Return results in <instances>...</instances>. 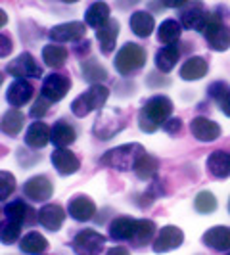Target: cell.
I'll return each instance as SVG.
<instances>
[{
    "mask_svg": "<svg viewBox=\"0 0 230 255\" xmlns=\"http://www.w3.org/2000/svg\"><path fill=\"white\" fill-rule=\"evenodd\" d=\"M171 114H173V102L163 94H157L142 106L138 114V125L144 132H155L171 119Z\"/></svg>",
    "mask_w": 230,
    "mask_h": 255,
    "instance_id": "cell-1",
    "label": "cell"
},
{
    "mask_svg": "<svg viewBox=\"0 0 230 255\" xmlns=\"http://www.w3.org/2000/svg\"><path fill=\"white\" fill-rule=\"evenodd\" d=\"M2 83H4V77H2V73H0V87H2Z\"/></svg>",
    "mask_w": 230,
    "mask_h": 255,
    "instance_id": "cell-47",
    "label": "cell"
},
{
    "mask_svg": "<svg viewBox=\"0 0 230 255\" xmlns=\"http://www.w3.org/2000/svg\"><path fill=\"white\" fill-rule=\"evenodd\" d=\"M184 242V232L179 227H163L159 230L157 238L153 240V252L155 254H167V252H173V250H179Z\"/></svg>",
    "mask_w": 230,
    "mask_h": 255,
    "instance_id": "cell-9",
    "label": "cell"
},
{
    "mask_svg": "<svg viewBox=\"0 0 230 255\" xmlns=\"http://www.w3.org/2000/svg\"><path fill=\"white\" fill-rule=\"evenodd\" d=\"M106 246V236L92 229L81 230L73 238V252L77 255H100Z\"/></svg>",
    "mask_w": 230,
    "mask_h": 255,
    "instance_id": "cell-6",
    "label": "cell"
},
{
    "mask_svg": "<svg viewBox=\"0 0 230 255\" xmlns=\"http://www.w3.org/2000/svg\"><path fill=\"white\" fill-rule=\"evenodd\" d=\"M87 25L83 21H69V23H60V25L52 27L48 37L58 44V42H77L81 38H85Z\"/></svg>",
    "mask_w": 230,
    "mask_h": 255,
    "instance_id": "cell-11",
    "label": "cell"
},
{
    "mask_svg": "<svg viewBox=\"0 0 230 255\" xmlns=\"http://www.w3.org/2000/svg\"><path fill=\"white\" fill-rule=\"evenodd\" d=\"M4 215H6L8 221L17 223V225H29L35 219L38 221V213H35L23 200H13V202H10V204L4 207Z\"/></svg>",
    "mask_w": 230,
    "mask_h": 255,
    "instance_id": "cell-18",
    "label": "cell"
},
{
    "mask_svg": "<svg viewBox=\"0 0 230 255\" xmlns=\"http://www.w3.org/2000/svg\"><path fill=\"white\" fill-rule=\"evenodd\" d=\"M65 221V211L62 205L46 204L38 209V223L50 232H58Z\"/></svg>",
    "mask_w": 230,
    "mask_h": 255,
    "instance_id": "cell-16",
    "label": "cell"
},
{
    "mask_svg": "<svg viewBox=\"0 0 230 255\" xmlns=\"http://www.w3.org/2000/svg\"><path fill=\"white\" fill-rule=\"evenodd\" d=\"M50 132L52 128L42 123V121H35L31 127L27 128L25 132V144L31 148H44L48 142H50Z\"/></svg>",
    "mask_w": 230,
    "mask_h": 255,
    "instance_id": "cell-24",
    "label": "cell"
},
{
    "mask_svg": "<svg viewBox=\"0 0 230 255\" xmlns=\"http://www.w3.org/2000/svg\"><path fill=\"white\" fill-rule=\"evenodd\" d=\"M71 89V79L62 73H50L48 77H44L42 87H40V96L46 98L50 104L64 100L65 94Z\"/></svg>",
    "mask_w": 230,
    "mask_h": 255,
    "instance_id": "cell-7",
    "label": "cell"
},
{
    "mask_svg": "<svg viewBox=\"0 0 230 255\" xmlns=\"http://www.w3.org/2000/svg\"><path fill=\"white\" fill-rule=\"evenodd\" d=\"M115 69L119 75H130L136 73L146 65V50L140 44L134 42H127L125 46H121V50L115 54Z\"/></svg>",
    "mask_w": 230,
    "mask_h": 255,
    "instance_id": "cell-3",
    "label": "cell"
},
{
    "mask_svg": "<svg viewBox=\"0 0 230 255\" xmlns=\"http://www.w3.org/2000/svg\"><path fill=\"white\" fill-rule=\"evenodd\" d=\"M128 25H130V31H132L136 37L146 38V37H150L152 31L155 29V21H153L152 13L140 10V12H134L130 15Z\"/></svg>",
    "mask_w": 230,
    "mask_h": 255,
    "instance_id": "cell-27",
    "label": "cell"
},
{
    "mask_svg": "<svg viewBox=\"0 0 230 255\" xmlns=\"http://www.w3.org/2000/svg\"><path fill=\"white\" fill-rule=\"evenodd\" d=\"M15 190V177L8 171H0V202L8 200Z\"/></svg>",
    "mask_w": 230,
    "mask_h": 255,
    "instance_id": "cell-39",
    "label": "cell"
},
{
    "mask_svg": "<svg viewBox=\"0 0 230 255\" xmlns=\"http://www.w3.org/2000/svg\"><path fill=\"white\" fill-rule=\"evenodd\" d=\"M6 71L12 77L25 79V81H27V77H37L38 79V77L42 75V67L38 65V62L33 58V54H29V52L19 54L13 62H10L8 67H6Z\"/></svg>",
    "mask_w": 230,
    "mask_h": 255,
    "instance_id": "cell-8",
    "label": "cell"
},
{
    "mask_svg": "<svg viewBox=\"0 0 230 255\" xmlns=\"http://www.w3.org/2000/svg\"><path fill=\"white\" fill-rule=\"evenodd\" d=\"M46 248H48V240L38 232H29L19 240V250L23 254L40 255L42 252H46Z\"/></svg>",
    "mask_w": 230,
    "mask_h": 255,
    "instance_id": "cell-33",
    "label": "cell"
},
{
    "mask_svg": "<svg viewBox=\"0 0 230 255\" xmlns=\"http://www.w3.org/2000/svg\"><path fill=\"white\" fill-rule=\"evenodd\" d=\"M157 169H159V161L157 157H153L150 153H142L134 165V173L140 180H153L157 177Z\"/></svg>",
    "mask_w": 230,
    "mask_h": 255,
    "instance_id": "cell-30",
    "label": "cell"
},
{
    "mask_svg": "<svg viewBox=\"0 0 230 255\" xmlns=\"http://www.w3.org/2000/svg\"><path fill=\"white\" fill-rule=\"evenodd\" d=\"M110 19H112V17H110V6H108L106 2H94V4H90L89 10L85 12V21H87V25L94 27V29L104 27Z\"/></svg>",
    "mask_w": 230,
    "mask_h": 255,
    "instance_id": "cell-28",
    "label": "cell"
},
{
    "mask_svg": "<svg viewBox=\"0 0 230 255\" xmlns=\"http://www.w3.org/2000/svg\"><path fill=\"white\" fill-rule=\"evenodd\" d=\"M155 223L150 219H136V225H134V232H132V238L130 242L134 244L136 248H142L144 244H148L155 234Z\"/></svg>",
    "mask_w": 230,
    "mask_h": 255,
    "instance_id": "cell-31",
    "label": "cell"
},
{
    "mask_svg": "<svg viewBox=\"0 0 230 255\" xmlns=\"http://www.w3.org/2000/svg\"><path fill=\"white\" fill-rule=\"evenodd\" d=\"M13 44H12V38L4 33H0V58H6L10 52H12Z\"/></svg>",
    "mask_w": 230,
    "mask_h": 255,
    "instance_id": "cell-42",
    "label": "cell"
},
{
    "mask_svg": "<svg viewBox=\"0 0 230 255\" xmlns=\"http://www.w3.org/2000/svg\"><path fill=\"white\" fill-rule=\"evenodd\" d=\"M115 112H117V110H115ZM115 112H112V114H102L96 119V123H94V134H96L98 138L110 140L114 134H117L121 128L125 127V117L115 119L114 121Z\"/></svg>",
    "mask_w": 230,
    "mask_h": 255,
    "instance_id": "cell-19",
    "label": "cell"
},
{
    "mask_svg": "<svg viewBox=\"0 0 230 255\" xmlns=\"http://www.w3.org/2000/svg\"><path fill=\"white\" fill-rule=\"evenodd\" d=\"M179 58H180L179 44L163 46L161 50H157V54H155V65H157V69H159V71L169 73V71H171V69L177 65Z\"/></svg>",
    "mask_w": 230,
    "mask_h": 255,
    "instance_id": "cell-29",
    "label": "cell"
},
{
    "mask_svg": "<svg viewBox=\"0 0 230 255\" xmlns=\"http://www.w3.org/2000/svg\"><path fill=\"white\" fill-rule=\"evenodd\" d=\"M182 8L184 10L180 12V25L202 33L205 21H207V13H209L205 12L204 4H200V2H186Z\"/></svg>",
    "mask_w": 230,
    "mask_h": 255,
    "instance_id": "cell-12",
    "label": "cell"
},
{
    "mask_svg": "<svg viewBox=\"0 0 230 255\" xmlns=\"http://www.w3.org/2000/svg\"><path fill=\"white\" fill-rule=\"evenodd\" d=\"M19 236H21V225L12 223V221H8V219L0 225V242L2 244L10 246V244L17 242Z\"/></svg>",
    "mask_w": 230,
    "mask_h": 255,
    "instance_id": "cell-38",
    "label": "cell"
},
{
    "mask_svg": "<svg viewBox=\"0 0 230 255\" xmlns=\"http://www.w3.org/2000/svg\"><path fill=\"white\" fill-rule=\"evenodd\" d=\"M180 35H182V25H180V21H177V19H165L159 25V29H157V40L167 44V46L177 44Z\"/></svg>",
    "mask_w": 230,
    "mask_h": 255,
    "instance_id": "cell-32",
    "label": "cell"
},
{
    "mask_svg": "<svg viewBox=\"0 0 230 255\" xmlns=\"http://www.w3.org/2000/svg\"><path fill=\"white\" fill-rule=\"evenodd\" d=\"M194 209L198 213H202V215H209V213H213L217 209V198L209 190H202L194 200Z\"/></svg>",
    "mask_w": 230,
    "mask_h": 255,
    "instance_id": "cell-36",
    "label": "cell"
},
{
    "mask_svg": "<svg viewBox=\"0 0 230 255\" xmlns=\"http://www.w3.org/2000/svg\"><path fill=\"white\" fill-rule=\"evenodd\" d=\"M136 219L130 217H117L110 225V238L115 242H130L132 232H134Z\"/></svg>",
    "mask_w": 230,
    "mask_h": 255,
    "instance_id": "cell-25",
    "label": "cell"
},
{
    "mask_svg": "<svg viewBox=\"0 0 230 255\" xmlns=\"http://www.w3.org/2000/svg\"><path fill=\"white\" fill-rule=\"evenodd\" d=\"M207 171L215 179H229L230 177V152L215 150L207 157Z\"/></svg>",
    "mask_w": 230,
    "mask_h": 255,
    "instance_id": "cell-21",
    "label": "cell"
},
{
    "mask_svg": "<svg viewBox=\"0 0 230 255\" xmlns=\"http://www.w3.org/2000/svg\"><path fill=\"white\" fill-rule=\"evenodd\" d=\"M219 106H221V112L227 115V117H230V89L227 90V94L219 100Z\"/></svg>",
    "mask_w": 230,
    "mask_h": 255,
    "instance_id": "cell-44",
    "label": "cell"
},
{
    "mask_svg": "<svg viewBox=\"0 0 230 255\" xmlns=\"http://www.w3.org/2000/svg\"><path fill=\"white\" fill-rule=\"evenodd\" d=\"M52 194H54V186H52L50 179L44 175L31 177L23 184V196L31 202H46L52 198Z\"/></svg>",
    "mask_w": 230,
    "mask_h": 255,
    "instance_id": "cell-10",
    "label": "cell"
},
{
    "mask_svg": "<svg viewBox=\"0 0 230 255\" xmlns=\"http://www.w3.org/2000/svg\"><path fill=\"white\" fill-rule=\"evenodd\" d=\"M202 242L215 252H230V229L229 227H213L202 236Z\"/></svg>",
    "mask_w": 230,
    "mask_h": 255,
    "instance_id": "cell-20",
    "label": "cell"
},
{
    "mask_svg": "<svg viewBox=\"0 0 230 255\" xmlns=\"http://www.w3.org/2000/svg\"><path fill=\"white\" fill-rule=\"evenodd\" d=\"M48 106H50V102H48L46 98L38 96L37 102L33 104V108H31V117H35V119H40V117H44V115L48 114Z\"/></svg>",
    "mask_w": 230,
    "mask_h": 255,
    "instance_id": "cell-40",
    "label": "cell"
},
{
    "mask_svg": "<svg viewBox=\"0 0 230 255\" xmlns=\"http://www.w3.org/2000/svg\"><path fill=\"white\" fill-rule=\"evenodd\" d=\"M190 132L196 140L215 142L221 136V127L207 117H194L190 123Z\"/></svg>",
    "mask_w": 230,
    "mask_h": 255,
    "instance_id": "cell-15",
    "label": "cell"
},
{
    "mask_svg": "<svg viewBox=\"0 0 230 255\" xmlns=\"http://www.w3.org/2000/svg\"><path fill=\"white\" fill-rule=\"evenodd\" d=\"M106 255H130V252H128L127 248H123V246H115Z\"/></svg>",
    "mask_w": 230,
    "mask_h": 255,
    "instance_id": "cell-45",
    "label": "cell"
},
{
    "mask_svg": "<svg viewBox=\"0 0 230 255\" xmlns=\"http://www.w3.org/2000/svg\"><path fill=\"white\" fill-rule=\"evenodd\" d=\"M6 23H8V15H6V12L0 8V29L6 25Z\"/></svg>",
    "mask_w": 230,
    "mask_h": 255,
    "instance_id": "cell-46",
    "label": "cell"
},
{
    "mask_svg": "<svg viewBox=\"0 0 230 255\" xmlns=\"http://www.w3.org/2000/svg\"><path fill=\"white\" fill-rule=\"evenodd\" d=\"M227 255H230V252H229V254H227Z\"/></svg>",
    "mask_w": 230,
    "mask_h": 255,
    "instance_id": "cell-49",
    "label": "cell"
},
{
    "mask_svg": "<svg viewBox=\"0 0 230 255\" xmlns=\"http://www.w3.org/2000/svg\"><path fill=\"white\" fill-rule=\"evenodd\" d=\"M67 213L69 217L79 221V223H85V221H90L96 213V204L90 200L89 196L85 194H77L69 200L67 204Z\"/></svg>",
    "mask_w": 230,
    "mask_h": 255,
    "instance_id": "cell-13",
    "label": "cell"
},
{
    "mask_svg": "<svg viewBox=\"0 0 230 255\" xmlns=\"http://www.w3.org/2000/svg\"><path fill=\"white\" fill-rule=\"evenodd\" d=\"M77 140L75 128L71 127L67 121H58L54 123L50 132V142L56 148H67L69 144H73Z\"/></svg>",
    "mask_w": 230,
    "mask_h": 255,
    "instance_id": "cell-26",
    "label": "cell"
},
{
    "mask_svg": "<svg viewBox=\"0 0 230 255\" xmlns=\"http://www.w3.org/2000/svg\"><path fill=\"white\" fill-rule=\"evenodd\" d=\"M142 153H146V150L142 148L140 144H136V142L123 144V146H117V148L110 150L108 153H104L100 163L112 167V169H117V171H130V169H134Z\"/></svg>",
    "mask_w": 230,
    "mask_h": 255,
    "instance_id": "cell-2",
    "label": "cell"
},
{
    "mask_svg": "<svg viewBox=\"0 0 230 255\" xmlns=\"http://www.w3.org/2000/svg\"><path fill=\"white\" fill-rule=\"evenodd\" d=\"M33 85L25 81V79H15L12 85L8 87V92H6V100L8 104L12 106L13 110L15 108H21V106H25L31 98H33Z\"/></svg>",
    "mask_w": 230,
    "mask_h": 255,
    "instance_id": "cell-17",
    "label": "cell"
},
{
    "mask_svg": "<svg viewBox=\"0 0 230 255\" xmlns=\"http://www.w3.org/2000/svg\"><path fill=\"white\" fill-rule=\"evenodd\" d=\"M180 128H182V121H180L179 117H171L163 125V130L169 132V134H177V132H180Z\"/></svg>",
    "mask_w": 230,
    "mask_h": 255,
    "instance_id": "cell-43",
    "label": "cell"
},
{
    "mask_svg": "<svg viewBox=\"0 0 230 255\" xmlns=\"http://www.w3.org/2000/svg\"><path fill=\"white\" fill-rule=\"evenodd\" d=\"M23 123H25V115L21 114L19 110H8L4 117H2V132L8 134V136H17L23 128Z\"/></svg>",
    "mask_w": 230,
    "mask_h": 255,
    "instance_id": "cell-34",
    "label": "cell"
},
{
    "mask_svg": "<svg viewBox=\"0 0 230 255\" xmlns=\"http://www.w3.org/2000/svg\"><path fill=\"white\" fill-rule=\"evenodd\" d=\"M207 71H209V64L204 58L202 56H192L180 67V77L184 81H200L207 75Z\"/></svg>",
    "mask_w": 230,
    "mask_h": 255,
    "instance_id": "cell-23",
    "label": "cell"
},
{
    "mask_svg": "<svg viewBox=\"0 0 230 255\" xmlns=\"http://www.w3.org/2000/svg\"><path fill=\"white\" fill-rule=\"evenodd\" d=\"M108 96H110V90L104 85H90L89 90H85L71 102V112L75 117H87L94 110H102Z\"/></svg>",
    "mask_w": 230,
    "mask_h": 255,
    "instance_id": "cell-4",
    "label": "cell"
},
{
    "mask_svg": "<svg viewBox=\"0 0 230 255\" xmlns=\"http://www.w3.org/2000/svg\"><path fill=\"white\" fill-rule=\"evenodd\" d=\"M202 33H204L211 50L225 52L230 48V27L223 23V19L215 13H207V21H205Z\"/></svg>",
    "mask_w": 230,
    "mask_h": 255,
    "instance_id": "cell-5",
    "label": "cell"
},
{
    "mask_svg": "<svg viewBox=\"0 0 230 255\" xmlns=\"http://www.w3.org/2000/svg\"><path fill=\"white\" fill-rule=\"evenodd\" d=\"M229 211H230V202H229Z\"/></svg>",
    "mask_w": 230,
    "mask_h": 255,
    "instance_id": "cell-48",
    "label": "cell"
},
{
    "mask_svg": "<svg viewBox=\"0 0 230 255\" xmlns=\"http://www.w3.org/2000/svg\"><path fill=\"white\" fill-rule=\"evenodd\" d=\"M117 37H119V21L117 19H110L104 27H100L96 31V38L100 42V50L110 56L112 52L115 50V42H117Z\"/></svg>",
    "mask_w": 230,
    "mask_h": 255,
    "instance_id": "cell-22",
    "label": "cell"
},
{
    "mask_svg": "<svg viewBox=\"0 0 230 255\" xmlns=\"http://www.w3.org/2000/svg\"><path fill=\"white\" fill-rule=\"evenodd\" d=\"M50 161L54 169L60 173V175H75L77 171L81 169V161H79V157H77L75 153L71 152V150H67V148H58V150H54V153L50 155Z\"/></svg>",
    "mask_w": 230,
    "mask_h": 255,
    "instance_id": "cell-14",
    "label": "cell"
},
{
    "mask_svg": "<svg viewBox=\"0 0 230 255\" xmlns=\"http://www.w3.org/2000/svg\"><path fill=\"white\" fill-rule=\"evenodd\" d=\"M227 90H229V87H227V83H223V81H217V83H213L211 87H209V96L211 98H215V100H221L225 94H227Z\"/></svg>",
    "mask_w": 230,
    "mask_h": 255,
    "instance_id": "cell-41",
    "label": "cell"
},
{
    "mask_svg": "<svg viewBox=\"0 0 230 255\" xmlns=\"http://www.w3.org/2000/svg\"><path fill=\"white\" fill-rule=\"evenodd\" d=\"M67 60V48L60 46V44H46L42 48V62L48 67H62Z\"/></svg>",
    "mask_w": 230,
    "mask_h": 255,
    "instance_id": "cell-35",
    "label": "cell"
},
{
    "mask_svg": "<svg viewBox=\"0 0 230 255\" xmlns=\"http://www.w3.org/2000/svg\"><path fill=\"white\" fill-rule=\"evenodd\" d=\"M83 77L94 85H100V81L108 77V71L96 60H87V62H83Z\"/></svg>",
    "mask_w": 230,
    "mask_h": 255,
    "instance_id": "cell-37",
    "label": "cell"
}]
</instances>
